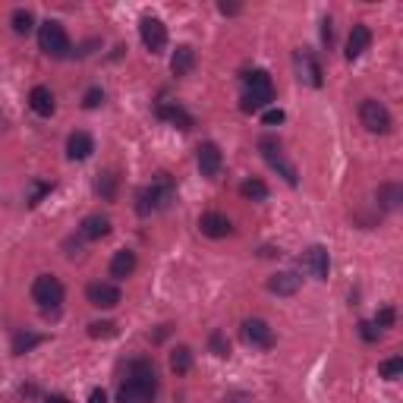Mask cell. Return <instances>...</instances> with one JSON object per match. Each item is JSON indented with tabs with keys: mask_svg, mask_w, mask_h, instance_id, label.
Masks as SVG:
<instances>
[{
	"mask_svg": "<svg viewBox=\"0 0 403 403\" xmlns=\"http://www.w3.org/2000/svg\"><path fill=\"white\" fill-rule=\"evenodd\" d=\"M170 202H174V180H170L167 174H157L148 186L139 189L136 211L145 218V214H151V211H161V208H167Z\"/></svg>",
	"mask_w": 403,
	"mask_h": 403,
	"instance_id": "obj_1",
	"label": "cell"
},
{
	"mask_svg": "<svg viewBox=\"0 0 403 403\" xmlns=\"http://www.w3.org/2000/svg\"><path fill=\"white\" fill-rule=\"evenodd\" d=\"M126 381L139 390L142 403L155 400V394H157V372H155V365H151L148 359H136V362L129 365V378H126Z\"/></svg>",
	"mask_w": 403,
	"mask_h": 403,
	"instance_id": "obj_2",
	"label": "cell"
},
{
	"mask_svg": "<svg viewBox=\"0 0 403 403\" xmlns=\"http://www.w3.org/2000/svg\"><path fill=\"white\" fill-rule=\"evenodd\" d=\"M38 48H41L48 57H66L69 54L66 29H63L60 22H54V19L41 22V29H38Z\"/></svg>",
	"mask_w": 403,
	"mask_h": 403,
	"instance_id": "obj_3",
	"label": "cell"
},
{
	"mask_svg": "<svg viewBox=\"0 0 403 403\" xmlns=\"http://www.w3.org/2000/svg\"><path fill=\"white\" fill-rule=\"evenodd\" d=\"M359 120H362V126L369 132H375V136H384V132H390V126H394L388 107H384L381 101H375V98L362 101V107H359Z\"/></svg>",
	"mask_w": 403,
	"mask_h": 403,
	"instance_id": "obj_4",
	"label": "cell"
},
{
	"mask_svg": "<svg viewBox=\"0 0 403 403\" xmlns=\"http://www.w3.org/2000/svg\"><path fill=\"white\" fill-rule=\"evenodd\" d=\"M31 299L41 309H57L63 302V283L54 274H38L31 283Z\"/></svg>",
	"mask_w": 403,
	"mask_h": 403,
	"instance_id": "obj_5",
	"label": "cell"
},
{
	"mask_svg": "<svg viewBox=\"0 0 403 403\" xmlns=\"http://www.w3.org/2000/svg\"><path fill=\"white\" fill-rule=\"evenodd\" d=\"M139 35H142V44L151 54H161V50L167 48V29H164V22L155 16H145L142 22H139Z\"/></svg>",
	"mask_w": 403,
	"mask_h": 403,
	"instance_id": "obj_6",
	"label": "cell"
},
{
	"mask_svg": "<svg viewBox=\"0 0 403 403\" xmlns=\"http://www.w3.org/2000/svg\"><path fill=\"white\" fill-rule=\"evenodd\" d=\"M243 340L249 346H258V350H271V346H274V331H271V325L262 318H246L243 321Z\"/></svg>",
	"mask_w": 403,
	"mask_h": 403,
	"instance_id": "obj_7",
	"label": "cell"
},
{
	"mask_svg": "<svg viewBox=\"0 0 403 403\" xmlns=\"http://www.w3.org/2000/svg\"><path fill=\"white\" fill-rule=\"evenodd\" d=\"M302 268L315 277V281H327V271H331V258H327V249L325 246H309L302 252Z\"/></svg>",
	"mask_w": 403,
	"mask_h": 403,
	"instance_id": "obj_8",
	"label": "cell"
},
{
	"mask_svg": "<svg viewBox=\"0 0 403 403\" xmlns=\"http://www.w3.org/2000/svg\"><path fill=\"white\" fill-rule=\"evenodd\" d=\"M258 148H262V155H264V161L271 164V167H277L283 174V180L290 183V186H296V170L290 167L287 161H283V155H281V142L277 139H262L258 142Z\"/></svg>",
	"mask_w": 403,
	"mask_h": 403,
	"instance_id": "obj_9",
	"label": "cell"
},
{
	"mask_svg": "<svg viewBox=\"0 0 403 403\" xmlns=\"http://www.w3.org/2000/svg\"><path fill=\"white\" fill-rule=\"evenodd\" d=\"M85 296H88V302H92L94 309H113L123 296H120V287L117 283H88L85 287Z\"/></svg>",
	"mask_w": 403,
	"mask_h": 403,
	"instance_id": "obj_10",
	"label": "cell"
},
{
	"mask_svg": "<svg viewBox=\"0 0 403 403\" xmlns=\"http://www.w3.org/2000/svg\"><path fill=\"white\" fill-rule=\"evenodd\" d=\"M199 230L205 233V236H211V239H224V236H230V233H233V224H230V218H227V214L205 211L199 218Z\"/></svg>",
	"mask_w": 403,
	"mask_h": 403,
	"instance_id": "obj_11",
	"label": "cell"
},
{
	"mask_svg": "<svg viewBox=\"0 0 403 403\" xmlns=\"http://www.w3.org/2000/svg\"><path fill=\"white\" fill-rule=\"evenodd\" d=\"M243 82H246V92L255 94V98H262L264 104L274 101V85H271V76L264 73V69H252V73H246Z\"/></svg>",
	"mask_w": 403,
	"mask_h": 403,
	"instance_id": "obj_12",
	"label": "cell"
},
{
	"mask_svg": "<svg viewBox=\"0 0 403 403\" xmlns=\"http://www.w3.org/2000/svg\"><path fill=\"white\" fill-rule=\"evenodd\" d=\"M220 164H224V155L214 142H202L199 145V170L202 176H218L220 174Z\"/></svg>",
	"mask_w": 403,
	"mask_h": 403,
	"instance_id": "obj_13",
	"label": "cell"
},
{
	"mask_svg": "<svg viewBox=\"0 0 403 403\" xmlns=\"http://www.w3.org/2000/svg\"><path fill=\"white\" fill-rule=\"evenodd\" d=\"M369 44H372L369 25H353L350 38H346V60H359V57L369 50Z\"/></svg>",
	"mask_w": 403,
	"mask_h": 403,
	"instance_id": "obj_14",
	"label": "cell"
},
{
	"mask_svg": "<svg viewBox=\"0 0 403 403\" xmlns=\"http://www.w3.org/2000/svg\"><path fill=\"white\" fill-rule=\"evenodd\" d=\"M302 277L296 274V271H277V274L268 277V290L277 296H293L296 290H299Z\"/></svg>",
	"mask_w": 403,
	"mask_h": 403,
	"instance_id": "obj_15",
	"label": "cell"
},
{
	"mask_svg": "<svg viewBox=\"0 0 403 403\" xmlns=\"http://www.w3.org/2000/svg\"><path fill=\"white\" fill-rule=\"evenodd\" d=\"M92 151H94V142H92V136H88V132H73V136H69V142H66L69 161H85Z\"/></svg>",
	"mask_w": 403,
	"mask_h": 403,
	"instance_id": "obj_16",
	"label": "cell"
},
{
	"mask_svg": "<svg viewBox=\"0 0 403 403\" xmlns=\"http://www.w3.org/2000/svg\"><path fill=\"white\" fill-rule=\"evenodd\" d=\"M111 233V220L101 218V214H88L79 227V236L82 239H104Z\"/></svg>",
	"mask_w": 403,
	"mask_h": 403,
	"instance_id": "obj_17",
	"label": "cell"
},
{
	"mask_svg": "<svg viewBox=\"0 0 403 403\" xmlns=\"http://www.w3.org/2000/svg\"><path fill=\"white\" fill-rule=\"evenodd\" d=\"M132 271H136V252L120 249L117 255L111 258V277H117V281H126Z\"/></svg>",
	"mask_w": 403,
	"mask_h": 403,
	"instance_id": "obj_18",
	"label": "cell"
},
{
	"mask_svg": "<svg viewBox=\"0 0 403 403\" xmlns=\"http://www.w3.org/2000/svg\"><path fill=\"white\" fill-rule=\"evenodd\" d=\"M29 104H31V111L35 113H41V117H50L54 113V94H50V88H44V85H35L29 92Z\"/></svg>",
	"mask_w": 403,
	"mask_h": 403,
	"instance_id": "obj_19",
	"label": "cell"
},
{
	"mask_svg": "<svg viewBox=\"0 0 403 403\" xmlns=\"http://www.w3.org/2000/svg\"><path fill=\"white\" fill-rule=\"evenodd\" d=\"M192 66H195V50L189 48V44H180V48L174 50V57H170V69H174V76H189Z\"/></svg>",
	"mask_w": 403,
	"mask_h": 403,
	"instance_id": "obj_20",
	"label": "cell"
},
{
	"mask_svg": "<svg viewBox=\"0 0 403 403\" xmlns=\"http://www.w3.org/2000/svg\"><path fill=\"white\" fill-rule=\"evenodd\" d=\"M296 60H299L302 79H306L312 88H318V85H321V66H318V60H315L309 50H299V54H296Z\"/></svg>",
	"mask_w": 403,
	"mask_h": 403,
	"instance_id": "obj_21",
	"label": "cell"
},
{
	"mask_svg": "<svg viewBox=\"0 0 403 403\" xmlns=\"http://www.w3.org/2000/svg\"><path fill=\"white\" fill-rule=\"evenodd\" d=\"M157 113H161L164 120H170L174 126H180V129H192V126H195V120L189 117L180 104H161V107H157Z\"/></svg>",
	"mask_w": 403,
	"mask_h": 403,
	"instance_id": "obj_22",
	"label": "cell"
},
{
	"mask_svg": "<svg viewBox=\"0 0 403 403\" xmlns=\"http://www.w3.org/2000/svg\"><path fill=\"white\" fill-rule=\"evenodd\" d=\"M170 369H174L176 375H186V372L192 369V350H189V346H176V350L170 353Z\"/></svg>",
	"mask_w": 403,
	"mask_h": 403,
	"instance_id": "obj_23",
	"label": "cell"
},
{
	"mask_svg": "<svg viewBox=\"0 0 403 403\" xmlns=\"http://www.w3.org/2000/svg\"><path fill=\"white\" fill-rule=\"evenodd\" d=\"M117 180H120V176L113 174V170H107V174H101V176H98V183H94V189H98V195H101V199H107V202H113V199H117Z\"/></svg>",
	"mask_w": 403,
	"mask_h": 403,
	"instance_id": "obj_24",
	"label": "cell"
},
{
	"mask_svg": "<svg viewBox=\"0 0 403 403\" xmlns=\"http://www.w3.org/2000/svg\"><path fill=\"white\" fill-rule=\"evenodd\" d=\"M400 199H403V189L397 186V183H388V186L378 189V205L388 208V211H390V208L400 205Z\"/></svg>",
	"mask_w": 403,
	"mask_h": 403,
	"instance_id": "obj_25",
	"label": "cell"
},
{
	"mask_svg": "<svg viewBox=\"0 0 403 403\" xmlns=\"http://www.w3.org/2000/svg\"><path fill=\"white\" fill-rule=\"evenodd\" d=\"M239 195L249 202H264L268 199V186H264L262 180H246L243 186H239Z\"/></svg>",
	"mask_w": 403,
	"mask_h": 403,
	"instance_id": "obj_26",
	"label": "cell"
},
{
	"mask_svg": "<svg viewBox=\"0 0 403 403\" xmlns=\"http://www.w3.org/2000/svg\"><path fill=\"white\" fill-rule=\"evenodd\" d=\"M31 29H35V16H31L29 10H16V13H13V31H19V35H29Z\"/></svg>",
	"mask_w": 403,
	"mask_h": 403,
	"instance_id": "obj_27",
	"label": "cell"
},
{
	"mask_svg": "<svg viewBox=\"0 0 403 403\" xmlns=\"http://www.w3.org/2000/svg\"><path fill=\"white\" fill-rule=\"evenodd\" d=\"M378 372H381V378H388V381H397V378L403 375V359H400V356L388 359V362L378 365Z\"/></svg>",
	"mask_w": 403,
	"mask_h": 403,
	"instance_id": "obj_28",
	"label": "cell"
},
{
	"mask_svg": "<svg viewBox=\"0 0 403 403\" xmlns=\"http://www.w3.org/2000/svg\"><path fill=\"white\" fill-rule=\"evenodd\" d=\"M113 334H117V325H113V321H92V325H88V337H94V340H101V337H113Z\"/></svg>",
	"mask_w": 403,
	"mask_h": 403,
	"instance_id": "obj_29",
	"label": "cell"
},
{
	"mask_svg": "<svg viewBox=\"0 0 403 403\" xmlns=\"http://www.w3.org/2000/svg\"><path fill=\"white\" fill-rule=\"evenodd\" d=\"M35 344H41V337H38V334H16V337H13V353H19V356H22V353H29Z\"/></svg>",
	"mask_w": 403,
	"mask_h": 403,
	"instance_id": "obj_30",
	"label": "cell"
},
{
	"mask_svg": "<svg viewBox=\"0 0 403 403\" xmlns=\"http://www.w3.org/2000/svg\"><path fill=\"white\" fill-rule=\"evenodd\" d=\"M208 346H211V353H214V356H220V359L230 356V340H227L220 331H214L211 337H208Z\"/></svg>",
	"mask_w": 403,
	"mask_h": 403,
	"instance_id": "obj_31",
	"label": "cell"
},
{
	"mask_svg": "<svg viewBox=\"0 0 403 403\" xmlns=\"http://www.w3.org/2000/svg\"><path fill=\"white\" fill-rule=\"evenodd\" d=\"M117 403H142V397H139V390H136V388H132V384H129V381H126V384H123V388H120V390H117Z\"/></svg>",
	"mask_w": 403,
	"mask_h": 403,
	"instance_id": "obj_32",
	"label": "cell"
},
{
	"mask_svg": "<svg viewBox=\"0 0 403 403\" xmlns=\"http://www.w3.org/2000/svg\"><path fill=\"white\" fill-rule=\"evenodd\" d=\"M394 318H397V312L390 306H384L381 312L375 315V327H378V331H381V327H390V325H394Z\"/></svg>",
	"mask_w": 403,
	"mask_h": 403,
	"instance_id": "obj_33",
	"label": "cell"
},
{
	"mask_svg": "<svg viewBox=\"0 0 403 403\" xmlns=\"http://www.w3.org/2000/svg\"><path fill=\"white\" fill-rule=\"evenodd\" d=\"M239 107H243L246 113H255V111H262V107H264V101H262V98H255V94H249V92H246V94H243V101H239Z\"/></svg>",
	"mask_w": 403,
	"mask_h": 403,
	"instance_id": "obj_34",
	"label": "cell"
},
{
	"mask_svg": "<svg viewBox=\"0 0 403 403\" xmlns=\"http://www.w3.org/2000/svg\"><path fill=\"white\" fill-rule=\"evenodd\" d=\"M101 101H104V92L101 88H88L85 98H82V107H98Z\"/></svg>",
	"mask_w": 403,
	"mask_h": 403,
	"instance_id": "obj_35",
	"label": "cell"
},
{
	"mask_svg": "<svg viewBox=\"0 0 403 403\" xmlns=\"http://www.w3.org/2000/svg\"><path fill=\"white\" fill-rule=\"evenodd\" d=\"M283 117H287V113L281 111V107H271V111H264V126H277V123H283Z\"/></svg>",
	"mask_w": 403,
	"mask_h": 403,
	"instance_id": "obj_36",
	"label": "cell"
},
{
	"mask_svg": "<svg viewBox=\"0 0 403 403\" xmlns=\"http://www.w3.org/2000/svg\"><path fill=\"white\" fill-rule=\"evenodd\" d=\"M359 334H362V340H378V337H381V331L375 327V321H362V325H359Z\"/></svg>",
	"mask_w": 403,
	"mask_h": 403,
	"instance_id": "obj_37",
	"label": "cell"
},
{
	"mask_svg": "<svg viewBox=\"0 0 403 403\" xmlns=\"http://www.w3.org/2000/svg\"><path fill=\"white\" fill-rule=\"evenodd\" d=\"M44 192H50V183H35V186H31V195H29V205H38Z\"/></svg>",
	"mask_w": 403,
	"mask_h": 403,
	"instance_id": "obj_38",
	"label": "cell"
},
{
	"mask_svg": "<svg viewBox=\"0 0 403 403\" xmlns=\"http://www.w3.org/2000/svg\"><path fill=\"white\" fill-rule=\"evenodd\" d=\"M88 403H107V394L101 388H94L92 390V397H88Z\"/></svg>",
	"mask_w": 403,
	"mask_h": 403,
	"instance_id": "obj_39",
	"label": "cell"
},
{
	"mask_svg": "<svg viewBox=\"0 0 403 403\" xmlns=\"http://www.w3.org/2000/svg\"><path fill=\"white\" fill-rule=\"evenodd\" d=\"M220 13H224V16H233V13H239V6L236 3H220Z\"/></svg>",
	"mask_w": 403,
	"mask_h": 403,
	"instance_id": "obj_40",
	"label": "cell"
},
{
	"mask_svg": "<svg viewBox=\"0 0 403 403\" xmlns=\"http://www.w3.org/2000/svg\"><path fill=\"white\" fill-rule=\"evenodd\" d=\"M321 38L331 44V19H325V29H321Z\"/></svg>",
	"mask_w": 403,
	"mask_h": 403,
	"instance_id": "obj_41",
	"label": "cell"
},
{
	"mask_svg": "<svg viewBox=\"0 0 403 403\" xmlns=\"http://www.w3.org/2000/svg\"><path fill=\"white\" fill-rule=\"evenodd\" d=\"M48 403H69V400H66V397H50Z\"/></svg>",
	"mask_w": 403,
	"mask_h": 403,
	"instance_id": "obj_42",
	"label": "cell"
}]
</instances>
